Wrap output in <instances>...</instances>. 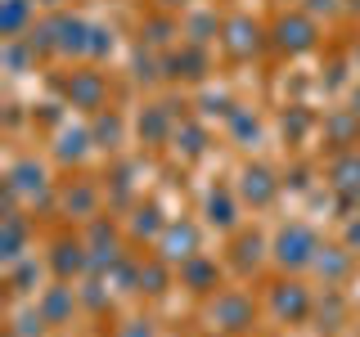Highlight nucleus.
Segmentation results:
<instances>
[{
  "label": "nucleus",
  "instance_id": "obj_36",
  "mask_svg": "<svg viewBox=\"0 0 360 337\" xmlns=\"http://www.w3.org/2000/svg\"><path fill=\"white\" fill-rule=\"evenodd\" d=\"M352 108H356V112H360V90H356V95H352Z\"/></svg>",
  "mask_w": 360,
  "mask_h": 337
},
{
  "label": "nucleus",
  "instance_id": "obj_22",
  "mask_svg": "<svg viewBox=\"0 0 360 337\" xmlns=\"http://www.w3.org/2000/svg\"><path fill=\"white\" fill-rule=\"evenodd\" d=\"M27 18H32V0H5V9H0V32L14 41L18 32L27 27Z\"/></svg>",
  "mask_w": 360,
  "mask_h": 337
},
{
  "label": "nucleus",
  "instance_id": "obj_20",
  "mask_svg": "<svg viewBox=\"0 0 360 337\" xmlns=\"http://www.w3.org/2000/svg\"><path fill=\"white\" fill-rule=\"evenodd\" d=\"M63 207L72 211V216L90 220V216H95V207H99V194H95V185H86V180L68 185V189H63Z\"/></svg>",
  "mask_w": 360,
  "mask_h": 337
},
{
  "label": "nucleus",
  "instance_id": "obj_39",
  "mask_svg": "<svg viewBox=\"0 0 360 337\" xmlns=\"http://www.w3.org/2000/svg\"><path fill=\"white\" fill-rule=\"evenodd\" d=\"M217 337H221V333H217Z\"/></svg>",
  "mask_w": 360,
  "mask_h": 337
},
{
  "label": "nucleus",
  "instance_id": "obj_6",
  "mask_svg": "<svg viewBox=\"0 0 360 337\" xmlns=\"http://www.w3.org/2000/svg\"><path fill=\"white\" fill-rule=\"evenodd\" d=\"M153 247L167 265H185L189 256H198V225L194 220H167V230L158 234Z\"/></svg>",
  "mask_w": 360,
  "mask_h": 337
},
{
  "label": "nucleus",
  "instance_id": "obj_27",
  "mask_svg": "<svg viewBox=\"0 0 360 337\" xmlns=\"http://www.w3.org/2000/svg\"><path fill=\"white\" fill-rule=\"evenodd\" d=\"M202 144H207V135H202L198 121H185V126H176V149L185 153V157H198Z\"/></svg>",
  "mask_w": 360,
  "mask_h": 337
},
{
  "label": "nucleus",
  "instance_id": "obj_8",
  "mask_svg": "<svg viewBox=\"0 0 360 337\" xmlns=\"http://www.w3.org/2000/svg\"><path fill=\"white\" fill-rule=\"evenodd\" d=\"M279 194V180L270 166L262 162H248L243 171H239V198L243 202H252V207H270V198Z\"/></svg>",
  "mask_w": 360,
  "mask_h": 337
},
{
  "label": "nucleus",
  "instance_id": "obj_12",
  "mask_svg": "<svg viewBox=\"0 0 360 337\" xmlns=\"http://www.w3.org/2000/svg\"><path fill=\"white\" fill-rule=\"evenodd\" d=\"M50 265H54V275L63 279H72V275H82V270H90V247L82 239H59L54 243V256H50Z\"/></svg>",
  "mask_w": 360,
  "mask_h": 337
},
{
  "label": "nucleus",
  "instance_id": "obj_33",
  "mask_svg": "<svg viewBox=\"0 0 360 337\" xmlns=\"http://www.w3.org/2000/svg\"><path fill=\"white\" fill-rule=\"evenodd\" d=\"M342 239H347V247H352V252H360V216H352V220H347Z\"/></svg>",
  "mask_w": 360,
  "mask_h": 337
},
{
  "label": "nucleus",
  "instance_id": "obj_7",
  "mask_svg": "<svg viewBox=\"0 0 360 337\" xmlns=\"http://www.w3.org/2000/svg\"><path fill=\"white\" fill-rule=\"evenodd\" d=\"M311 288H302L297 279H284V284L270 288V310H275L279 324H307L311 319Z\"/></svg>",
  "mask_w": 360,
  "mask_h": 337
},
{
  "label": "nucleus",
  "instance_id": "obj_10",
  "mask_svg": "<svg viewBox=\"0 0 360 337\" xmlns=\"http://www.w3.org/2000/svg\"><path fill=\"white\" fill-rule=\"evenodd\" d=\"M329 185L338 189V198L360 207V153H338L329 162Z\"/></svg>",
  "mask_w": 360,
  "mask_h": 337
},
{
  "label": "nucleus",
  "instance_id": "obj_11",
  "mask_svg": "<svg viewBox=\"0 0 360 337\" xmlns=\"http://www.w3.org/2000/svg\"><path fill=\"white\" fill-rule=\"evenodd\" d=\"M50 32H54V50H59V54H86L90 22L72 18V14H54L50 18Z\"/></svg>",
  "mask_w": 360,
  "mask_h": 337
},
{
  "label": "nucleus",
  "instance_id": "obj_24",
  "mask_svg": "<svg viewBox=\"0 0 360 337\" xmlns=\"http://www.w3.org/2000/svg\"><path fill=\"white\" fill-rule=\"evenodd\" d=\"M32 189H37V194L45 189V171L37 162H18L14 176H9V194H32Z\"/></svg>",
  "mask_w": 360,
  "mask_h": 337
},
{
  "label": "nucleus",
  "instance_id": "obj_15",
  "mask_svg": "<svg viewBox=\"0 0 360 337\" xmlns=\"http://www.w3.org/2000/svg\"><path fill=\"white\" fill-rule=\"evenodd\" d=\"M37 310H41V324H68V319H72V288L59 279V284L41 297Z\"/></svg>",
  "mask_w": 360,
  "mask_h": 337
},
{
  "label": "nucleus",
  "instance_id": "obj_30",
  "mask_svg": "<svg viewBox=\"0 0 360 337\" xmlns=\"http://www.w3.org/2000/svg\"><path fill=\"white\" fill-rule=\"evenodd\" d=\"M117 135H122V121L112 117V112H108V117H99V126H95V144H99V149H112Z\"/></svg>",
  "mask_w": 360,
  "mask_h": 337
},
{
  "label": "nucleus",
  "instance_id": "obj_1",
  "mask_svg": "<svg viewBox=\"0 0 360 337\" xmlns=\"http://www.w3.org/2000/svg\"><path fill=\"white\" fill-rule=\"evenodd\" d=\"M207 324H212L221 337H243V333H252V329H257V306H252V297H248V292H239V288L212 292V301H207Z\"/></svg>",
  "mask_w": 360,
  "mask_h": 337
},
{
  "label": "nucleus",
  "instance_id": "obj_37",
  "mask_svg": "<svg viewBox=\"0 0 360 337\" xmlns=\"http://www.w3.org/2000/svg\"><path fill=\"white\" fill-rule=\"evenodd\" d=\"M356 63H360V41H356Z\"/></svg>",
  "mask_w": 360,
  "mask_h": 337
},
{
  "label": "nucleus",
  "instance_id": "obj_13",
  "mask_svg": "<svg viewBox=\"0 0 360 337\" xmlns=\"http://www.w3.org/2000/svg\"><path fill=\"white\" fill-rule=\"evenodd\" d=\"M352 247H320V252H315V261H311V270H315V275H320L324 279V288H333V284H342V279H347V270H352Z\"/></svg>",
  "mask_w": 360,
  "mask_h": 337
},
{
  "label": "nucleus",
  "instance_id": "obj_21",
  "mask_svg": "<svg viewBox=\"0 0 360 337\" xmlns=\"http://www.w3.org/2000/svg\"><path fill=\"white\" fill-rule=\"evenodd\" d=\"M207 220L221 225V230H234L239 207H234V194H230V189H212V194H207Z\"/></svg>",
  "mask_w": 360,
  "mask_h": 337
},
{
  "label": "nucleus",
  "instance_id": "obj_38",
  "mask_svg": "<svg viewBox=\"0 0 360 337\" xmlns=\"http://www.w3.org/2000/svg\"><path fill=\"white\" fill-rule=\"evenodd\" d=\"M41 5H59V0H41Z\"/></svg>",
  "mask_w": 360,
  "mask_h": 337
},
{
  "label": "nucleus",
  "instance_id": "obj_3",
  "mask_svg": "<svg viewBox=\"0 0 360 337\" xmlns=\"http://www.w3.org/2000/svg\"><path fill=\"white\" fill-rule=\"evenodd\" d=\"M270 41H275V50H284V54H307V50H315V41H320V27H315L311 14H297V9H292V14L275 18Z\"/></svg>",
  "mask_w": 360,
  "mask_h": 337
},
{
  "label": "nucleus",
  "instance_id": "obj_18",
  "mask_svg": "<svg viewBox=\"0 0 360 337\" xmlns=\"http://www.w3.org/2000/svg\"><path fill=\"white\" fill-rule=\"evenodd\" d=\"M324 135H329V144H338V149L356 144V140H360V112H356V108L333 112V117L324 121Z\"/></svg>",
  "mask_w": 360,
  "mask_h": 337
},
{
  "label": "nucleus",
  "instance_id": "obj_31",
  "mask_svg": "<svg viewBox=\"0 0 360 337\" xmlns=\"http://www.w3.org/2000/svg\"><path fill=\"white\" fill-rule=\"evenodd\" d=\"M144 32H149V37H144V41H149V45H167V41H172V22H167V18H153L149 22V27H144Z\"/></svg>",
  "mask_w": 360,
  "mask_h": 337
},
{
  "label": "nucleus",
  "instance_id": "obj_16",
  "mask_svg": "<svg viewBox=\"0 0 360 337\" xmlns=\"http://www.w3.org/2000/svg\"><path fill=\"white\" fill-rule=\"evenodd\" d=\"M202 67H207V54H202V45H185V50L167 54V77H185V81H198Z\"/></svg>",
  "mask_w": 360,
  "mask_h": 337
},
{
  "label": "nucleus",
  "instance_id": "obj_28",
  "mask_svg": "<svg viewBox=\"0 0 360 337\" xmlns=\"http://www.w3.org/2000/svg\"><path fill=\"white\" fill-rule=\"evenodd\" d=\"M86 144H95V135H86V131H63V135H59V157H63V162H77V157L86 153Z\"/></svg>",
  "mask_w": 360,
  "mask_h": 337
},
{
  "label": "nucleus",
  "instance_id": "obj_2",
  "mask_svg": "<svg viewBox=\"0 0 360 337\" xmlns=\"http://www.w3.org/2000/svg\"><path fill=\"white\" fill-rule=\"evenodd\" d=\"M315 252H320V239H315L311 225L302 220H288L284 230L275 234V243H270V256H275L279 270H288V275H297V270H311Z\"/></svg>",
  "mask_w": 360,
  "mask_h": 337
},
{
  "label": "nucleus",
  "instance_id": "obj_25",
  "mask_svg": "<svg viewBox=\"0 0 360 337\" xmlns=\"http://www.w3.org/2000/svg\"><path fill=\"white\" fill-rule=\"evenodd\" d=\"M185 37H189V45H207L212 37H221L217 14H194V18H185Z\"/></svg>",
  "mask_w": 360,
  "mask_h": 337
},
{
  "label": "nucleus",
  "instance_id": "obj_26",
  "mask_svg": "<svg viewBox=\"0 0 360 337\" xmlns=\"http://www.w3.org/2000/svg\"><path fill=\"white\" fill-rule=\"evenodd\" d=\"M167 279H172V265H167L162 256H153L149 265H140V292H162Z\"/></svg>",
  "mask_w": 360,
  "mask_h": 337
},
{
  "label": "nucleus",
  "instance_id": "obj_9",
  "mask_svg": "<svg viewBox=\"0 0 360 337\" xmlns=\"http://www.w3.org/2000/svg\"><path fill=\"white\" fill-rule=\"evenodd\" d=\"M180 284L189 292H198V297H212V292H221V265L198 252V256H189V261L180 265Z\"/></svg>",
  "mask_w": 360,
  "mask_h": 337
},
{
  "label": "nucleus",
  "instance_id": "obj_14",
  "mask_svg": "<svg viewBox=\"0 0 360 337\" xmlns=\"http://www.w3.org/2000/svg\"><path fill=\"white\" fill-rule=\"evenodd\" d=\"M127 230H131L135 243H144V239L158 243V234L167 230V220H162V211H158V202H140V207L131 211V225H127Z\"/></svg>",
  "mask_w": 360,
  "mask_h": 337
},
{
  "label": "nucleus",
  "instance_id": "obj_32",
  "mask_svg": "<svg viewBox=\"0 0 360 337\" xmlns=\"http://www.w3.org/2000/svg\"><path fill=\"white\" fill-rule=\"evenodd\" d=\"M338 9H342L338 0H307V14H311V18H315V14H338Z\"/></svg>",
  "mask_w": 360,
  "mask_h": 337
},
{
  "label": "nucleus",
  "instance_id": "obj_4",
  "mask_svg": "<svg viewBox=\"0 0 360 337\" xmlns=\"http://www.w3.org/2000/svg\"><path fill=\"white\" fill-rule=\"evenodd\" d=\"M63 95H68V104H72V108L99 112V108H104V99H108V77L95 72V67H77V72L63 77Z\"/></svg>",
  "mask_w": 360,
  "mask_h": 337
},
{
  "label": "nucleus",
  "instance_id": "obj_34",
  "mask_svg": "<svg viewBox=\"0 0 360 337\" xmlns=\"http://www.w3.org/2000/svg\"><path fill=\"white\" fill-rule=\"evenodd\" d=\"M117 337H153V329H149V319H135V324H127Z\"/></svg>",
  "mask_w": 360,
  "mask_h": 337
},
{
  "label": "nucleus",
  "instance_id": "obj_5",
  "mask_svg": "<svg viewBox=\"0 0 360 337\" xmlns=\"http://www.w3.org/2000/svg\"><path fill=\"white\" fill-rule=\"evenodd\" d=\"M262 37H266L262 22L248 18V14H234V18L221 22V45H225V54H230V59H252V54L266 45Z\"/></svg>",
  "mask_w": 360,
  "mask_h": 337
},
{
  "label": "nucleus",
  "instance_id": "obj_17",
  "mask_svg": "<svg viewBox=\"0 0 360 337\" xmlns=\"http://www.w3.org/2000/svg\"><path fill=\"white\" fill-rule=\"evenodd\" d=\"M167 135H172V112H167V104H149L140 112V140L149 144V149H158Z\"/></svg>",
  "mask_w": 360,
  "mask_h": 337
},
{
  "label": "nucleus",
  "instance_id": "obj_23",
  "mask_svg": "<svg viewBox=\"0 0 360 337\" xmlns=\"http://www.w3.org/2000/svg\"><path fill=\"white\" fill-rule=\"evenodd\" d=\"M22 239H27V225H22L18 211H9V216H5V239H0L5 261H18V256H22Z\"/></svg>",
  "mask_w": 360,
  "mask_h": 337
},
{
  "label": "nucleus",
  "instance_id": "obj_29",
  "mask_svg": "<svg viewBox=\"0 0 360 337\" xmlns=\"http://www.w3.org/2000/svg\"><path fill=\"white\" fill-rule=\"evenodd\" d=\"M86 54H90V59H104V54H112V32H108V27H95V22H90Z\"/></svg>",
  "mask_w": 360,
  "mask_h": 337
},
{
  "label": "nucleus",
  "instance_id": "obj_19",
  "mask_svg": "<svg viewBox=\"0 0 360 337\" xmlns=\"http://www.w3.org/2000/svg\"><path fill=\"white\" fill-rule=\"evenodd\" d=\"M262 252H266V239L257 230H239V234H234V265H239L243 275L262 265Z\"/></svg>",
  "mask_w": 360,
  "mask_h": 337
},
{
  "label": "nucleus",
  "instance_id": "obj_35",
  "mask_svg": "<svg viewBox=\"0 0 360 337\" xmlns=\"http://www.w3.org/2000/svg\"><path fill=\"white\" fill-rule=\"evenodd\" d=\"M162 9H180V5H189V0H158Z\"/></svg>",
  "mask_w": 360,
  "mask_h": 337
}]
</instances>
